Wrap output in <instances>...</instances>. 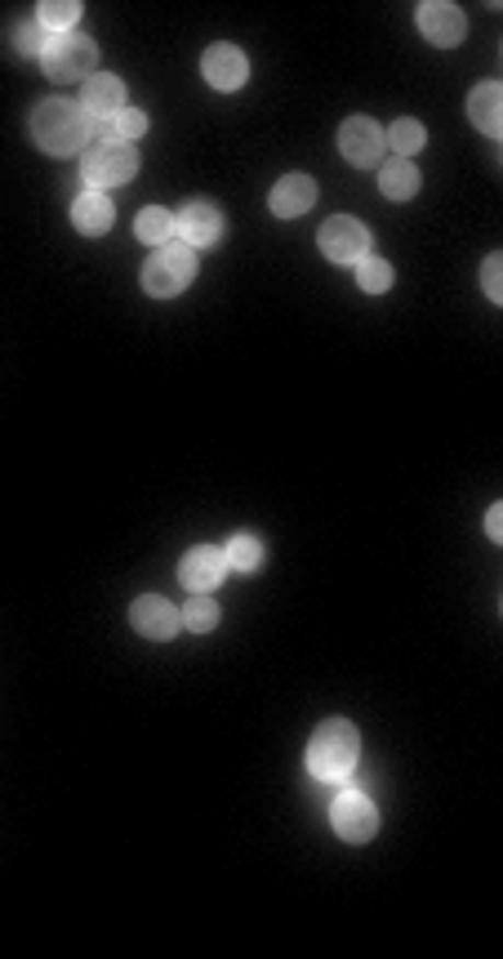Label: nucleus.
Instances as JSON below:
<instances>
[{"instance_id":"f257e3e1","label":"nucleus","mask_w":503,"mask_h":959,"mask_svg":"<svg viewBox=\"0 0 503 959\" xmlns=\"http://www.w3.org/2000/svg\"><path fill=\"white\" fill-rule=\"evenodd\" d=\"M90 134H94V121L81 112V103H71V99H45L32 112V139L49 157H77V153H85Z\"/></svg>"},{"instance_id":"f03ea898","label":"nucleus","mask_w":503,"mask_h":959,"mask_svg":"<svg viewBox=\"0 0 503 959\" xmlns=\"http://www.w3.org/2000/svg\"><path fill=\"white\" fill-rule=\"evenodd\" d=\"M356 759H362V732H356L347 719H325L308 745V768L321 781H347L356 772Z\"/></svg>"},{"instance_id":"7ed1b4c3","label":"nucleus","mask_w":503,"mask_h":959,"mask_svg":"<svg viewBox=\"0 0 503 959\" xmlns=\"http://www.w3.org/2000/svg\"><path fill=\"white\" fill-rule=\"evenodd\" d=\"M94 63H99V49H94V41L81 36V32H58V36H49L45 49H41L45 77L58 81V86H67V81H90V77H94Z\"/></svg>"},{"instance_id":"20e7f679","label":"nucleus","mask_w":503,"mask_h":959,"mask_svg":"<svg viewBox=\"0 0 503 959\" xmlns=\"http://www.w3.org/2000/svg\"><path fill=\"white\" fill-rule=\"evenodd\" d=\"M192 282H196V250L183 246V241L161 246V250L148 259V268H142V291H148L152 300H174V295H183Z\"/></svg>"},{"instance_id":"39448f33","label":"nucleus","mask_w":503,"mask_h":959,"mask_svg":"<svg viewBox=\"0 0 503 959\" xmlns=\"http://www.w3.org/2000/svg\"><path fill=\"white\" fill-rule=\"evenodd\" d=\"M81 174L90 183V192H103V188H121L138 174V153L134 144H116V139H94L81 157Z\"/></svg>"},{"instance_id":"423d86ee","label":"nucleus","mask_w":503,"mask_h":959,"mask_svg":"<svg viewBox=\"0 0 503 959\" xmlns=\"http://www.w3.org/2000/svg\"><path fill=\"white\" fill-rule=\"evenodd\" d=\"M330 826L343 844H370L379 831V808L362 790H347L330 803Z\"/></svg>"},{"instance_id":"0eeeda50","label":"nucleus","mask_w":503,"mask_h":959,"mask_svg":"<svg viewBox=\"0 0 503 959\" xmlns=\"http://www.w3.org/2000/svg\"><path fill=\"white\" fill-rule=\"evenodd\" d=\"M317 241H321L325 259H334V263H362V259L370 255V233H366L362 219H352V215L325 219V228H321Z\"/></svg>"},{"instance_id":"6e6552de","label":"nucleus","mask_w":503,"mask_h":959,"mask_svg":"<svg viewBox=\"0 0 503 959\" xmlns=\"http://www.w3.org/2000/svg\"><path fill=\"white\" fill-rule=\"evenodd\" d=\"M339 153H343V161L362 166V170L379 166L384 161V129L370 116H347L339 125Z\"/></svg>"},{"instance_id":"1a4fd4ad","label":"nucleus","mask_w":503,"mask_h":959,"mask_svg":"<svg viewBox=\"0 0 503 959\" xmlns=\"http://www.w3.org/2000/svg\"><path fill=\"white\" fill-rule=\"evenodd\" d=\"M414 14H419V32L442 49H455L468 36V14L459 5H450V0H423Z\"/></svg>"},{"instance_id":"9d476101","label":"nucleus","mask_w":503,"mask_h":959,"mask_svg":"<svg viewBox=\"0 0 503 959\" xmlns=\"http://www.w3.org/2000/svg\"><path fill=\"white\" fill-rule=\"evenodd\" d=\"M129 625H134L142 639L165 643V639H174V634L183 630V616H179V607H174L170 598L142 594V598H134V607H129Z\"/></svg>"},{"instance_id":"9b49d317","label":"nucleus","mask_w":503,"mask_h":959,"mask_svg":"<svg viewBox=\"0 0 503 959\" xmlns=\"http://www.w3.org/2000/svg\"><path fill=\"white\" fill-rule=\"evenodd\" d=\"M201 77H205L214 90L232 94V90H241V86H245V77H250V63H245V54H241L237 45H209V49L201 54Z\"/></svg>"},{"instance_id":"f8f14e48","label":"nucleus","mask_w":503,"mask_h":959,"mask_svg":"<svg viewBox=\"0 0 503 959\" xmlns=\"http://www.w3.org/2000/svg\"><path fill=\"white\" fill-rule=\"evenodd\" d=\"M174 224H179V241L192 250L219 246V237H224V215H219V205H209V201H187L174 215Z\"/></svg>"},{"instance_id":"ddd939ff","label":"nucleus","mask_w":503,"mask_h":959,"mask_svg":"<svg viewBox=\"0 0 503 959\" xmlns=\"http://www.w3.org/2000/svg\"><path fill=\"white\" fill-rule=\"evenodd\" d=\"M228 572H232V567H228V554L214 550V544H196L192 554H183V567H179V576H183V585H187L192 594L219 589Z\"/></svg>"},{"instance_id":"4468645a","label":"nucleus","mask_w":503,"mask_h":959,"mask_svg":"<svg viewBox=\"0 0 503 959\" xmlns=\"http://www.w3.org/2000/svg\"><path fill=\"white\" fill-rule=\"evenodd\" d=\"M267 205H272L276 219H299V215H308L312 205H317V183H312V174H285V179L272 188Z\"/></svg>"},{"instance_id":"2eb2a0df","label":"nucleus","mask_w":503,"mask_h":959,"mask_svg":"<svg viewBox=\"0 0 503 959\" xmlns=\"http://www.w3.org/2000/svg\"><path fill=\"white\" fill-rule=\"evenodd\" d=\"M81 112L90 121H112L116 112H125V86L112 72H94L81 90Z\"/></svg>"},{"instance_id":"dca6fc26","label":"nucleus","mask_w":503,"mask_h":959,"mask_svg":"<svg viewBox=\"0 0 503 959\" xmlns=\"http://www.w3.org/2000/svg\"><path fill=\"white\" fill-rule=\"evenodd\" d=\"M468 116L481 134L499 139L503 134V86L499 81H481L472 94H468Z\"/></svg>"},{"instance_id":"f3484780","label":"nucleus","mask_w":503,"mask_h":959,"mask_svg":"<svg viewBox=\"0 0 503 959\" xmlns=\"http://www.w3.org/2000/svg\"><path fill=\"white\" fill-rule=\"evenodd\" d=\"M112 219H116V205L103 192H81L77 205H71V224H77V233H85V237H103L112 228Z\"/></svg>"},{"instance_id":"a211bd4d","label":"nucleus","mask_w":503,"mask_h":959,"mask_svg":"<svg viewBox=\"0 0 503 959\" xmlns=\"http://www.w3.org/2000/svg\"><path fill=\"white\" fill-rule=\"evenodd\" d=\"M134 237L161 250V246L179 241V224H174V215H170V211H161V205H148V211H142V215L134 219Z\"/></svg>"},{"instance_id":"6ab92c4d","label":"nucleus","mask_w":503,"mask_h":959,"mask_svg":"<svg viewBox=\"0 0 503 959\" xmlns=\"http://www.w3.org/2000/svg\"><path fill=\"white\" fill-rule=\"evenodd\" d=\"M423 144H427V129H423V121H414V116H401V121H392V129L384 134V148H392V157H397V161L414 157Z\"/></svg>"},{"instance_id":"aec40b11","label":"nucleus","mask_w":503,"mask_h":959,"mask_svg":"<svg viewBox=\"0 0 503 959\" xmlns=\"http://www.w3.org/2000/svg\"><path fill=\"white\" fill-rule=\"evenodd\" d=\"M379 188H384V196L388 201H410L414 192H419V170L410 166V161H384V170H379Z\"/></svg>"},{"instance_id":"412c9836","label":"nucleus","mask_w":503,"mask_h":959,"mask_svg":"<svg viewBox=\"0 0 503 959\" xmlns=\"http://www.w3.org/2000/svg\"><path fill=\"white\" fill-rule=\"evenodd\" d=\"M81 14H85L81 0H41V5H36L41 32L54 27V36H58V32H77V19H81Z\"/></svg>"},{"instance_id":"4be33fe9","label":"nucleus","mask_w":503,"mask_h":959,"mask_svg":"<svg viewBox=\"0 0 503 959\" xmlns=\"http://www.w3.org/2000/svg\"><path fill=\"white\" fill-rule=\"evenodd\" d=\"M183 630H192V634H209L214 625H219V602H214L209 594H192L187 602H183Z\"/></svg>"},{"instance_id":"5701e85b","label":"nucleus","mask_w":503,"mask_h":959,"mask_svg":"<svg viewBox=\"0 0 503 959\" xmlns=\"http://www.w3.org/2000/svg\"><path fill=\"white\" fill-rule=\"evenodd\" d=\"M356 282H362V291H370V295H384L392 286V263L379 259V255H366L362 263H356Z\"/></svg>"},{"instance_id":"b1692460","label":"nucleus","mask_w":503,"mask_h":959,"mask_svg":"<svg viewBox=\"0 0 503 959\" xmlns=\"http://www.w3.org/2000/svg\"><path fill=\"white\" fill-rule=\"evenodd\" d=\"M224 554H228V567H237V572H254V567L263 563V540L250 535V531H241Z\"/></svg>"},{"instance_id":"393cba45","label":"nucleus","mask_w":503,"mask_h":959,"mask_svg":"<svg viewBox=\"0 0 503 959\" xmlns=\"http://www.w3.org/2000/svg\"><path fill=\"white\" fill-rule=\"evenodd\" d=\"M481 286H485V295L494 304H503V255L499 250L485 255V263H481Z\"/></svg>"},{"instance_id":"a878e982","label":"nucleus","mask_w":503,"mask_h":959,"mask_svg":"<svg viewBox=\"0 0 503 959\" xmlns=\"http://www.w3.org/2000/svg\"><path fill=\"white\" fill-rule=\"evenodd\" d=\"M14 45H19L23 58H41V49H45L41 23H36V19H32V23H19V27H14Z\"/></svg>"},{"instance_id":"bb28decb","label":"nucleus","mask_w":503,"mask_h":959,"mask_svg":"<svg viewBox=\"0 0 503 959\" xmlns=\"http://www.w3.org/2000/svg\"><path fill=\"white\" fill-rule=\"evenodd\" d=\"M485 531H490L494 544L503 540V505H490V514H485Z\"/></svg>"}]
</instances>
